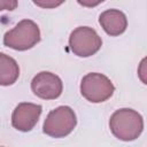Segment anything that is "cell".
Masks as SVG:
<instances>
[{
    "instance_id": "obj_11",
    "label": "cell",
    "mask_w": 147,
    "mask_h": 147,
    "mask_svg": "<svg viewBox=\"0 0 147 147\" xmlns=\"http://www.w3.org/2000/svg\"><path fill=\"white\" fill-rule=\"evenodd\" d=\"M34 5L39 6V7H42V8H53V7H56V6H60L61 3H63V1H33Z\"/></svg>"
},
{
    "instance_id": "obj_2",
    "label": "cell",
    "mask_w": 147,
    "mask_h": 147,
    "mask_svg": "<svg viewBox=\"0 0 147 147\" xmlns=\"http://www.w3.org/2000/svg\"><path fill=\"white\" fill-rule=\"evenodd\" d=\"M40 41V30L31 20L20 21L3 36V45L15 51H28Z\"/></svg>"
},
{
    "instance_id": "obj_5",
    "label": "cell",
    "mask_w": 147,
    "mask_h": 147,
    "mask_svg": "<svg viewBox=\"0 0 147 147\" xmlns=\"http://www.w3.org/2000/svg\"><path fill=\"white\" fill-rule=\"evenodd\" d=\"M102 46L101 37L90 26L76 28L69 37V47L71 52L79 57L94 55Z\"/></svg>"
},
{
    "instance_id": "obj_8",
    "label": "cell",
    "mask_w": 147,
    "mask_h": 147,
    "mask_svg": "<svg viewBox=\"0 0 147 147\" xmlns=\"http://www.w3.org/2000/svg\"><path fill=\"white\" fill-rule=\"evenodd\" d=\"M99 23L103 31L111 37L122 34L127 28V18L119 9H107L102 11L99 16Z\"/></svg>"
},
{
    "instance_id": "obj_1",
    "label": "cell",
    "mask_w": 147,
    "mask_h": 147,
    "mask_svg": "<svg viewBox=\"0 0 147 147\" xmlns=\"http://www.w3.org/2000/svg\"><path fill=\"white\" fill-rule=\"evenodd\" d=\"M109 129L117 139L132 141L141 134L144 118L138 111L131 108H121L110 116Z\"/></svg>"
},
{
    "instance_id": "obj_3",
    "label": "cell",
    "mask_w": 147,
    "mask_h": 147,
    "mask_svg": "<svg viewBox=\"0 0 147 147\" xmlns=\"http://www.w3.org/2000/svg\"><path fill=\"white\" fill-rule=\"evenodd\" d=\"M77 125L75 111L69 106H60L49 111L45 118L42 131L52 138H64L70 134Z\"/></svg>"
},
{
    "instance_id": "obj_10",
    "label": "cell",
    "mask_w": 147,
    "mask_h": 147,
    "mask_svg": "<svg viewBox=\"0 0 147 147\" xmlns=\"http://www.w3.org/2000/svg\"><path fill=\"white\" fill-rule=\"evenodd\" d=\"M16 0H0V11L1 10H14L17 7Z\"/></svg>"
},
{
    "instance_id": "obj_9",
    "label": "cell",
    "mask_w": 147,
    "mask_h": 147,
    "mask_svg": "<svg viewBox=\"0 0 147 147\" xmlns=\"http://www.w3.org/2000/svg\"><path fill=\"white\" fill-rule=\"evenodd\" d=\"M20 77V67L9 55L0 52V85H13Z\"/></svg>"
},
{
    "instance_id": "obj_4",
    "label": "cell",
    "mask_w": 147,
    "mask_h": 147,
    "mask_svg": "<svg viewBox=\"0 0 147 147\" xmlns=\"http://www.w3.org/2000/svg\"><path fill=\"white\" fill-rule=\"evenodd\" d=\"M115 92L111 80L99 72L86 74L80 82V93L90 102L100 103L108 100Z\"/></svg>"
},
{
    "instance_id": "obj_6",
    "label": "cell",
    "mask_w": 147,
    "mask_h": 147,
    "mask_svg": "<svg viewBox=\"0 0 147 147\" xmlns=\"http://www.w3.org/2000/svg\"><path fill=\"white\" fill-rule=\"evenodd\" d=\"M31 90L40 99L54 100L62 94L63 83L57 75L49 71H40L32 78Z\"/></svg>"
},
{
    "instance_id": "obj_7",
    "label": "cell",
    "mask_w": 147,
    "mask_h": 147,
    "mask_svg": "<svg viewBox=\"0 0 147 147\" xmlns=\"http://www.w3.org/2000/svg\"><path fill=\"white\" fill-rule=\"evenodd\" d=\"M42 107L40 105L31 102H21L13 110L11 125L21 132H29L38 123Z\"/></svg>"
}]
</instances>
